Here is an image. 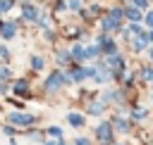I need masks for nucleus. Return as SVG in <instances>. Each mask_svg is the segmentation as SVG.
Masks as SVG:
<instances>
[{
  "mask_svg": "<svg viewBox=\"0 0 153 145\" xmlns=\"http://www.w3.org/2000/svg\"><path fill=\"white\" fill-rule=\"evenodd\" d=\"M65 81H67V76H62L60 71H55V74H50V76H48V81H45V88H48V90H57V88H60Z\"/></svg>",
  "mask_w": 153,
  "mask_h": 145,
  "instance_id": "f257e3e1",
  "label": "nucleus"
},
{
  "mask_svg": "<svg viewBox=\"0 0 153 145\" xmlns=\"http://www.w3.org/2000/svg\"><path fill=\"white\" fill-rule=\"evenodd\" d=\"M12 124H19V126H26V124H33V116L31 114H22V112H14L12 116Z\"/></svg>",
  "mask_w": 153,
  "mask_h": 145,
  "instance_id": "f03ea898",
  "label": "nucleus"
},
{
  "mask_svg": "<svg viewBox=\"0 0 153 145\" xmlns=\"http://www.w3.org/2000/svg\"><path fill=\"white\" fill-rule=\"evenodd\" d=\"M96 135H98V140H110V138H112V126H110V124H100Z\"/></svg>",
  "mask_w": 153,
  "mask_h": 145,
  "instance_id": "7ed1b4c3",
  "label": "nucleus"
},
{
  "mask_svg": "<svg viewBox=\"0 0 153 145\" xmlns=\"http://www.w3.org/2000/svg\"><path fill=\"white\" fill-rule=\"evenodd\" d=\"M24 17H26V19H31V21H36V19H38V12H36L31 5H24Z\"/></svg>",
  "mask_w": 153,
  "mask_h": 145,
  "instance_id": "20e7f679",
  "label": "nucleus"
},
{
  "mask_svg": "<svg viewBox=\"0 0 153 145\" xmlns=\"http://www.w3.org/2000/svg\"><path fill=\"white\" fill-rule=\"evenodd\" d=\"M72 57H74V59H86V48H81V45H74V50H72Z\"/></svg>",
  "mask_w": 153,
  "mask_h": 145,
  "instance_id": "39448f33",
  "label": "nucleus"
},
{
  "mask_svg": "<svg viewBox=\"0 0 153 145\" xmlns=\"http://www.w3.org/2000/svg\"><path fill=\"white\" fill-rule=\"evenodd\" d=\"M124 14H127V17L131 19V21H139V19H141V12H139V10H134V7H129V10H124Z\"/></svg>",
  "mask_w": 153,
  "mask_h": 145,
  "instance_id": "423d86ee",
  "label": "nucleus"
},
{
  "mask_svg": "<svg viewBox=\"0 0 153 145\" xmlns=\"http://www.w3.org/2000/svg\"><path fill=\"white\" fill-rule=\"evenodd\" d=\"M2 36L5 38H14V24H2Z\"/></svg>",
  "mask_w": 153,
  "mask_h": 145,
  "instance_id": "0eeeda50",
  "label": "nucleus"
},
{
  "mask_svg": "<svg viewBox=\"0 0 153 145\" xmlns=\"http://www.w3.org/2000/svg\"><path fill=\"white\" fill-rule=\"evenodd\" d=\"M69 124H72V126H81V124H84V116H79V114H69Z\"/></svg>",
  "mask_w": 153,
  "mask_h": 145,
  "instance_id": "6e6552de",
  "label": "nucleus"
},
{
  "mask_svg": "<svg viewBox=\"0 0 153 145\" xmlns=\"http://www.w3.org/2000/svg\"><path fill=\"white\" fill-rule=\"evenodd\" d=\"M98 57V48H86V59H93Z\"/></svg>",
  "mask_w": 153,
  "mask_h": 145,
  "instance_id": "1a4fd4ad",
  "label": "nucleus"
},
{
  "mask_svg": "<svg viewBox=\"0 0 153 145\" xmlns=\"http://www.w3.org/2000/svg\"><path fill=\"white\" fill-rule=\"evenodd\" d=\"M103 112V102H93L91 105V114H100Z\"/></svg>",
  "mask_w": 153,
  "mask_h": 145,
  "instance_id": "9d476101",
  "label": "nucleus"
},
{
  "mask_svg": "<svg viewBox=\"0 0 153 145\" xmlns=\"http://www.w3.org/2000/svg\"><path fill=\"white\" fill-rule=\"evenodd\" d=\"M12 5H14L12 0H0V12H7V10L12 7Z\"/></svg>",
  "mask_w": 153,
  "mask_h": 145,
  "instance_id": "9b49d317",
  "label": "nucleus"
},
{
  "mask_svg": "<svg viewBox=\"0 0 153 145\" xmlns=\"http://www.w3.org/2000/svg\"><path fill=\"white\" fill-rule=\"evenodd\" d=\"M48 133H50L53 138H60V135H62V131H60L57 126H50V128H48Z\"/></svg>",
  "mask_w": 153,
  "mask_h": 145,
  "instance_id": "f8f14e48",
  "label": "nucleus"
},
{
  "mask_svg": "<svg viewBox=\"0 0 153 145\" xmlns=\"http://www.w3.org/2000/svg\"><path fill=\"white\" fill-rule=\"evenodd\" d=\"M31 67H33V69H41V67H43V59H41V57H33V59H31Z\"/></svg>",
  "mask_w": 153,
  "mask_h": 145,
  "instance_id": "ddd939ff",
  "label": "nucleus"
},
{
  "mask_svg": "<svg viewBox=\"0 0 153 145\" xmlns=\"http://www.w3.org/2000/svg\"><path fill=\"white\" fill-rule=\"evenodd\" d=\"M14 90H17V93H24V90H26V81H19V83L14 86Z\"/></svg>",
  "mask_w": 153,
  "mask_h": 145,
  "instance_id": "4468645a",
  "label": "nucleus"
},
{
  "mask_svg": "<svg viewBox=\"0 0 153 145\" xmlns=\"http://www.w3.org/2000/svg\"><path fill=\"white\" fill-rule=\"evenodd\" d=\"M115 126H117L120 131H127V121H124V119H117V121H115Z\"/></svg>",
  "mask_w": 153,
  "mask_h": 145,
  "instance_id": "2eb2a0df",
  "label": "nucleus"
},
{
  "mask_svg": "<svg viewBox=\"0 0 153 145\" xmlns=\"http://www.w3.org/2000/svg\"><path fill=\"white\" fill-rule=\"evenodd\" d=\"M67 59H69V55H67V52H60V55H57V62H60V64H65Z\"/></svg>",
  "mask_w": 153,
  "mask_h": 145,
  "instance_id": "dca6fc26",
  "label": "nucleus"
},
{
  "mask_svg": "<svg viewBox=\"0 0 153 145\" xmlns=\"http://www.w3.org/2000/svg\"><path fill=\"white\" fill-rule=\"evenodd\" d=\"M141 74H143V78H153V71H151V69H143Z\"/></svg>",
  "mask_w": 153,
  "mask_h": 145,
  "instance_id": "f3484780",
  "label": "nucleus"
},
{
  "mask_svg": "<svg viewBox=\"0 0 153 145\" xmlns=\"http://www.w3.org/2000/svg\"><path fill=\"white\" fill-rule=\"evenodd\" d=\"M146 24L153 29V12H151V14H146Z\"/></svg>",
  "mask_w": 153,
  "mask_h": 145,
  "instance_id": "a211bd4d",
  "label": "nucleus"
},
{
  "mask_svg": "<svg viewBox=\"0 0 153 145\" xmlns=\"http://www.w3.org/2000/svg\"><path fill=\"white\" fill-rule=\"evenodd\" d=\"M69 7H72V10H76V7H79V0H69Z\"/></svg>",
  "mask_w": 153,
  "mask_h": 145,
  "instance_id": "6ab92c4d",
  "label": "nucleus"
},
{
  "mask_svg": "<svg viewBox=\"0 0 153 145\" xmlns=\"http://www.w3.org/2000/svg\"><path fill=\"white\" fill-rule=\"evenodd\" d=\"M7 76H10V71L7 69H0V78H7Z\"/></svg>",
  "mask_w": 153,
  "mask_h": 145,
  "instance_id": "aec40b11",
  "label": "nucleus"
},
{
  "mask_svg": "<svg viewBox=\"0 0 153 145\" xmlns=\"http://www.w3.org/2000/svg\"><path fill=\"white\" fill-rule=\"evenodd\" d=\"M76 145H91V143H88L86 138H79V140H76Z\"/></svg>",
  "mask_w": 153,
  "mask_h": 145,
  "instance_id": "412c9836",
  "label": "nucleus"
},
{
  "mask_svg": "<svg viewBox=\"0 0 153 145\" xmlns=\"http://www.w3.org/2000/svg\"><path fill=\"white\" fill-rule=\"evenodd\" d=\"M134 2H136L139 7H146V5H148V0H134Z\"/></svg>",
  "mask_w": 153,
  "mask_h": 145,
  "instance_id": "4be33fe9",
  "label": "nucleus"
},
{
  "mask_svg": "<svg viewBox=\"0 0 153 145\" xmlns=\"http://www.w3.org/2000/svg\"><path fill=\"white\" fill-rule=\"evenodd\" d=\"M148 38H151V40H153V31H151V33H148Z\"/></svg>",
  "mask_w": 153,
  "mask_h": 145,
  "instance_id": "5701e85b",
  "label": "nucleus"
}]
</instances>
